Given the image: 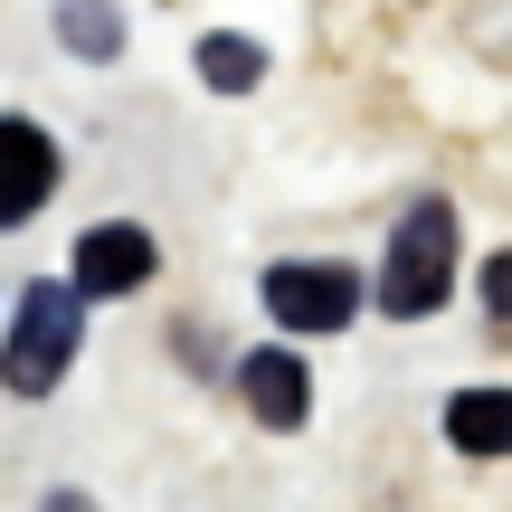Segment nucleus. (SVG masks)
Returning a JSON list of instances; mask_svg holds the SVG:
<instances>
[{
    "mask_svg": "<svg viewBox=\"0 0 512 512\" xmlns=\"http://www.w3.org/2000/svg\"><path fill=\"white\" fill-rule=\"evenodd\" d=\"M76 351H86V294L76 285H29L19 313H10V342H0V389L10 399H48Z\"/></svg>",
    "mask_w": 512,
    "mask_h": 512,
    "instance_id": "nucleus-1",
    "label": "nucleus"
},
{
    "mask_svg": "<svg viewBox=\"0 0 512 512\" xmlns=\"http://www.w3.org/2000/svg\"><path fill=\"white\" fill-rule=\"evenodd\" d=\"M38 512H95L86 494H48V503H38Z\"/></svg>",
    "mask_w": 512,
    "mask_h": 512,
    "instance_id": "nucleus-11",
    "label": "nucleus"
},
{
    "mask_svg": "<svg viewBox=\"0 0 512 512\" xmlns=\"http://www.w3.org/2000/svg\"><path fill=\"white\" fill-rule=\"evenodd\" d=\"M456 294V209L446 200H418L399 228H389V256H380V313L418 323Z\"/></svg>",
    "mask_w": 512,
    "mask_h": 512,
    "instance_id": "nucleus-2",
    "label": "nucleus"
},
{
    "mask_svg": "<svg viewBox=\"0 0 512 512\" xmlns=\"http://www.w3.org/2000/svg\"><path fill=\"white\" fill-rule=\"evenodd\" d=\"M484 313H494V323L512 332V247L494 256V266H484Z\"/></svg>",
    "mask_w": 512,
    "mask_h": 512,
    "instance_id": "nucleus-10",
    "label": "nucleus"
},
{
    "mask_svg": "<svg viewBox=\"0 0 512 512\" xmlns=\"http://www.w3.org/2000/svg\"><path fill=\"white\" fill-rule=\"evenodd\" d=\"M152 266H162V247H152V228H133V219H105V228H86V238H76V294H86V304L133 294Z\"/></svg>",
    "mask_w": 512,
    "mask_h": 512,
    "instance_id": "nucleus-4",
    "label": "nucleus"
},
{
    "mask_svg": "<svg viewBox=\"0 0 512 512\" xmlns=\"http://www.w3.org/2000/svg\"><path fill=\"white\" fill-rule=\"evenodd\" d=\"M57 190V143L29 124V114H0V228L38 219Z\"/></svg>",
    "mask_w": 512,
    "mask_h": 512,
    "instance_id": "nucleus-5",
    "label": "nucleus"
},
{
    "mask_svg": "<svg viewBox=\"0 0 512 512\" xmlns=\"http://www.w3.org/2000/svg\"><path fill=\"white\" fill-rule=\"evenodd\" d=\"M57 38H67V57H124V10L114 0H57Z\"/></svg>",
    "mask_w": 512,
    "mask_h": 512,
    "instance_id": "nucleus-8",
    "label": "nucleus"
},
{
    "mask_svg": "<svg viewBox=\"0 0 512 512\" xmlns=\"http://www.w3.org/2000/svg\"><path fill=\"white\" fill-rule=\"evenodd\" d=\"M238 399L256 408V427H304V408H313L304 351H247L238 361Z\"/></svg>",
    "mask_w": 512,
    "mask_h": 512,
    "instance_id": "nucleus-6",
    "label": "nucleus"
},
{
    "mask_svg": "<svg viewBox=\"0 0 512 512\" xmlns=\"http://www.w3.org/2000/svg\"><path fill=\"white\" fill-rule=\"evenodd\" d=\"M446 437L465 456H512V389H456L446 399Z\"/></svg>",
    "mask_w": 512,
    "mask_h": 512,
    "instance_id": "nucleus-7",
    "label": "nucleus"
},
{
    "mask_svg": "<svg viewBox=\"0 0 512 512\" xmlns=\"http://www.w3.org/2000/svg\"><path fill=\"white\" fill-rule=\"evenodd\" d=\"M266 313L285 332H342L351 313H361V275L332 266V256H294V266H266Z\"/></svg>",
    "mask_w": 512,
    "mask_h": 512,
    "instance_id": "nucleus-3",
    "label": "nucleus"
},
{
    "mask_svg": "<svg viewBox=\"0 0 512 512\" xmlns=\"http://www.w3.org/2000/svg\"><path fill=\"white\" fill-rule=\"evenodd\" d=\"M256 76H266V48H256V38H238V29H209L200 38V86L209 95H247Z\"/></svg>",
    "mask_w": 512,
    "mask_h": 512,
    "instance_id": "nucleus-9",
    "label": "nucleus"
}]
</instances>
